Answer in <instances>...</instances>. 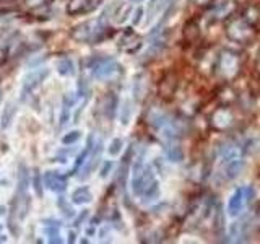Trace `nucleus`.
I'll list each match as a JSON object with an SVG mask.
<instances>
[{
    "instance_id": "f257e3e1",
    "label": "nucleus",
    "mask_w": 260,
    "mask_h": 244,
    "mask_svg": "<svg viewBox=\"0 0 260 244\" xmlns=\"http://www.w3.org/2000/svg\"><path fill=\"white\" fill-rule=\"evenodd\" d=\"M130 187L135 197L143 202H153L159 197V181L151 165L145 163L143 158H138L132 169Z\"/></svg>"
},
{
    "instance_id": "f03ea898",
    "label": "nucleus",
    "mask_w": 260,
    "mask_h": 244,
    "mask_svg": "<svg viewBox=\"0 0 260 244\" xmlns=\"http://www.w3.org/2000/svg\"><path fill=\"white\" fill-rule=\"evenodd\" d=\"M31 199L28 195V169L24 165H20V182L18 189L12 202V211H10V228L16 234V222H23L29 211Z\"/></svg>"
},
{
    "instance_id": "7ed1b4c3",
    "label": "nucleus",
    "mask_w": 260,
    "mask_h": 244,
    "mask_svg": "<svg viewBox=\"0 0 260 244\" xmlns=\"http://www.w3.org/2000/svg\"><path fill=\"white\" fill-rule=\"evenodd\" d=\"M244 168V157L239 146H231L223 151L221 158L218 161V176H221L224 181L238 177Z\"/></svg>"
},
{
    "instance_id": "20e7f679",
    "label": "nucleus",
    "mask_w": 260,
    "mask_h": 244,
    "mask_svg": "<svg viewBox=\"0 0 260 244\" xmlns=\"http://www.w3.org/2000/svg\"><path fill=\"white\" fill-rule=\"evenodd\" d=\"M104 31L106 29L103 26V20H88L73 26L70 29V38L80 44H94L103 39Z\"/></svg>"
},
{
    "instance_id": "39448f33",
    "label": "nucleus",
    "mask_w": 260,
    "mask_h": 244,
    "mask_svg": "<svg viewBox=\"0 0 260 244\" xmlns=\"http://www.w3.org/2000/svg\"><path fill=\"white\" fill-rule=\"evenodd\" d=\"M254 199V189L250 186H241L238 187L233 194L231 197L228 199L226 203V211L228 217L231 218H238L244 210L247 208V205Z\"/></svg>"
},
{
    "instance_id": "423d86ee",
    "label": "nucleus",
    "mask_w": 260,
    "mask_h": 244,
    "mask_svg": "<svg viewBox=\"0 0 260 244\" xmlns=\"http://www.w3.org/2000/svg\"><path fill=\"white\" fill-rule=\"evenodd\" d=\"M93 73L98 80H112L120 75L122 67L117 60L111 59V57H104V59H100L96 62L93 67Z\"/></svg>"
},
{
    "instance_id": "0eeeda50",
    "label": "nucleus",
    "mask_w": 260,
    "mask_h": 244,
    "mask_svg": "<svg viewBox=\"0 0 260 244\" xmlns=\"http://www.w3.org/2000/svg\"><path fill=\"white\" fill-rule=\"evenodd\" d=\"M47 75H49V70H46V69H36L35 72H29L28 75L23 78V85H21L23 98H26L29 93L35 92V88H38L41 83H43Z\"/></svg>"
},
{
    "instance_id": "6e6552de",
    "label": "nucleus",
    "mask_w": 260,
    "mask_h": 244,
    "mask_svg": "<svg viewBox=\"0 0 260 244\" xmlns=\"http://www.w3.org/2000/svg\"><path fill=\"white\" fill-rule=\"evenodd\" d=\"M103 4V0H70L67 4V13L72 16L86 15L94 12Z\"/></svg>"
},
{
    "instance_id": "1a4fd4ad",
    "label": "nucleus",
    "mask_w": 260,
    "mask_h": 244,
    "mask_svg": "<svg viewBox=\"0 0 260 244\" xmlns=\"http://www.w3.org/2000/svg\"><path fill=\"white\" fill-rule=\"evenodd\" d=\"M117 44H119V47L122 49V51H125L127 54H135L142 46L140 38H138L137 33L134 29H130V28L122 33V36L119 38Z\"/></svg>"
},
{
    "instance_id": "9d476101",
    "label": "nucleus",
    "mask_w": 260,
    "mask_h": 244,
    "mask_svg": "<svg viewBox=\"0 0 260 244\" xmlns=\"http://www.w3.org/2000/svg\"><path fill=\"white\" fill-rule=\"evenodd\" d=\"M44 182L47 189L52 192H63L67 189V179L62 174L55 173V171H47L44 174Z\"/></svg>"
},
{
    "instance_id": "9b49d317",
    "label": "nucleus",
    "mask_w": 260,
    "mask_h": 244,
    "mask_svg": "<svg viewBox=\"0 0 260 244\" xmlns=\"http://www.w3.org/2000/svg\"><path fill=\"white\" fill-rule=\"evenodd\" d=\"M91 200H93V192L86 186H81L72 192V203H75V205H85V203H89Z\"/></svg>"
},
{
    "instance_id": "f8f14e48",
    "label": "nucleus",
    "mask_w": 260,
    "mask_h": 244,
    "mask_svg": "<svg viewBox=\"0 0 260 244\" xmlns=\"http://www.w3.org/2000/svg\"><path fill=\"white\" fill-rule=\"evenodd\" d=\"M173 2V0H151L148 5V23L153 21L156 16H159L162 13V10H166V7Z\"/></svg>"
},
{
    "instance_id": "ddd939ff",
    "label": "nucleus",
    "mask_w": 260,
    "mask_h": 244,
    "mask_svg": "<svg viewBox=\"0 0 260 244\" xmlns=\"http://www.w3.org/2000/svg\"><path fill=\"white\" fill-rule=\"evenodd\" d=\"M73 103H75V98H72L70 96H63V104H62V114H60V127L63 126H67V122L70 120V109H72V106Z\"/></svg>"
},
{
    "instance_id": "4468645a",
    "label": "nucleus",
    "mask_w": 260,
    "mask_h": 244,
    "mask_svg": "<svg viewBox=\"0 0 260 244\" xmlns=\"http://www.w3.org/2000/svg\"><path fill=\"white\" fill-rule=\"evenodd\" d=\"M46 225V234L51 242H59L60 239V234H59V223L52 222V220H49V222H44Z\"/></svg>"
},
{
    "instance_id": "2eb2a0df",
    "label": "nucleus",
    "mask_w": 260,
    "mask_h": 244,
    "mask_svg": "<svg viewBox=\"0 0 260 244\" xmlns=\"http://www.w3.org/2000/svg\"><path fill=\"white\" fill-rule=\"evenodd\" d=\"M57 72H59L62 77H69L75 72V65H73L70 59H60L59 64H57Z\"/></svg>"
},
{
    "instance_id": "dca6fc26",
    "label": "nucleus",
    "mask_w": 260,
    "mask_h": 244,
    "mask_svg": "<svg viewBox=\"0 0 260 244\" xmlns=\"http://www.w3.org/2000/svg\"><path fill=\"white\" fill-rule=\"evenodd\" d=\"M15 104L13 103H7L5 109H4V114H2V129H7L8 126L12 124V119L15 116Z\"/></svg>"
},
{
    "instance_id": "f3484780",
    "label": "nucleus",
    "mask_w": 260,
    "mask_h": 244,
    "mask_svg": "<svg viewBox=\"0 0 260 244\" xmlns=\"http://www.w3.org/2000/svg\"><path fill=\"white\" fill-rule=\"evenodd\" d=\"M122 148H124V140H122L120 137H116V138H112L109 146H108V153L111 155L112 158H116L117 155L122 151Z\"/></svg>"
},
{
    "instance_id": "a211bd4d",
    "label": "nucleus",
    "mask_w": 260,
    "mask_h": 244,
    "mask_svg": "<svg viewBox=\"0 0 260 244\" xmlns=\"http://www.w3.org/2000/svg\"><path fill=\"white\" fill-rule=\"evenodd\" d=\"M103 103H104V108H103L104 114L108 117H112L114 116V111H116V104H117L116 96H106L104 100H103Z\"/></svg>"
},
{
    "instance_id": "6ab92c4d",
    "label": "nucleus",
    "mask_w": 260,
    "mask_h": 244,
    "mask_svg": "<svg viewBox=\"0 0 260 244\" xmlns=\"http://www.w3.org/2000/svg\"><path fill=\"white\" fill-rule=\"evenodd\" d=\"M130 119H132V104H130V101H125V104L122 106L120 124H122V126H128Z\"/></svg>"
},
{
    "instance_id": "aec40b11",
    "label": "nucleus",
    "mask_w": 260,
    "mask_h": 244,
    "mask_svg": "<svg viewBox=\"0 0 260 244\" xmlns=\"http://www.w3.org/2000/svg\"><path fill=\"white\" fill-rule=\"evenodd\" d=\"M80 137H81V132H80V130H72V132L65 134V135L62 137V143H63V145H73L75 142L80 140Z\"/></svg>"
},
{
    "instance_id": "412c9836",
    "label": "nucleus",
    "mask_w": 260,
    "mask_h": 244,
    "mask_svg": "<svg viewBox=\"0 0 260 244\" xmlns=\"http://www.w3.org/2000/svg\"><path fill=\"white\" fill-rule=\"evenodd\" d=\"M57 205H59V208L62 210V214L67 217V218H72L73 215H75V211H72V207L69 205L67 202H65L63 197H59V202H57Z\"/></svg>"
},
{
    "instance_id": "4be33fe9",
    "label": "nucleus",
    "mask_w": 260,
    "mask_h": 244,
    "mask_svg": "<svg viewBox=\"0 0 260 244\" xmlns=\"http://www.w3.org/2000/svg\"><path fill=\"white\" fill-rule=\"evenodd\" d=\"M32 186H35L38 197H43V186H41V176H39L38 169H35V176H32Z\"/></svg>"
},
{
    "instance_id": "5701e85b",
    "label": "nucleus",
    "mask_w": 260,
    "mask_h": 244,
    "mask_svg": "<svg viewBox=\"0 0 260 244\" xmlns=\"http://www.w3.org/2000/svg\"><path fill=\"white\" fill-rule=\"evenodd\" d=\"M49 2V0H24V4H26L28 7L31 8H39V7H43Z\"/></svg>"
},
{
    "instance_id": "b1692460",
    "label": "nucleus",
    "mask_w": 260,
    "mask_h": 244,
    "mask_svg": "<svg viewBox=\"0 0 260 244\" xmlns=\"http://www.w3.org/2000/svg\"><path fill=\"white\" fill-rule=\"evenodd\" d=\"M111 168H112V161H106V163H104V166H103V169H101V177H108Z\"/></svg>"
},
{
    "instance_id": "393cba45",
    "label": "nucleus",
    "mask_w": 260,
    "mask_h": 244,
    "mask_svg": "<svg viewBox=\"0 0 260 244\" xmlns=\"http://www.w3.org/2000/svg\"><path fill=\"white\" fill-rule=\"evenodd\" d=\"M70 241H75V233L70 231Z\"/></svg>"
},
{
    "instance_id": "a878e982",
    "label": "nucleus",
    "mask_w": 260,
    "mask_h": 244,
    "mask_svg": "<svg viewBox=\"0 0 260 244\" xmlns=\"http://www.w3.org/2000/svg\"><path fill=\"white\" fill-rule=\"evenodd\" d=\"M7 241V238H5V236H2V234H0V242H5Z\"/></svg>"
},
{
    "instance_id": "bb28decb",
    "label": "nucleus",
    "mask_w": 260,
    "mask_h": 244,
    "mask_svg": "<svg viewBox=\"0 0 260 244\" xmlns=\"http://www.w3.org/2000/svg\"><path fill=\"white\" fill-rule=\"evenodd\" d=\"M4 210H5V207H2V205H0V215H4V214H5Z\"/></svg>"
},
{
    "instance_id": "cd10ccee",
    "label": "nucleus",
    "mask_w": 260,
    "mask_h": 244,
    "mask_svg": "<svg viewBox=\"0 0 260 244\" xmlns=\"http://www.w3.org/2000/svg\"><path fill=\"white\" fill-rule=\"evenodd\" d=\"M0 230H2V225H0Z\"/></svg>"
},
{
    "instance_id": "c85d7f7f",
    "label": "nucleus",
    "mask_w": 260,
    "mask_h": 244,
    "mask_svg": "<svg viewBox=\"0 0 260 244\" xmlns=\"http://www.w3.org/2000/svg\"><path fill=\"white\" fill-rule=\"evenodd\" d=\"M135 2H140V0H135Z\"/></svg>"
},
{
    "instance_id": "c756f323",
    "label": "nucleus",
    "mask_w": 260,
    "mask_h": 244,
    "mask_svg": "<svg viewBox=\"0 0 260 244\" xmlns=\"http://www.w3.org/2000/svg\"><path fill=\"white\" fill-rule=\"evenodd\" d=\"M8 2H12V0H8Z\"/></svg>"
}]
</instances>
